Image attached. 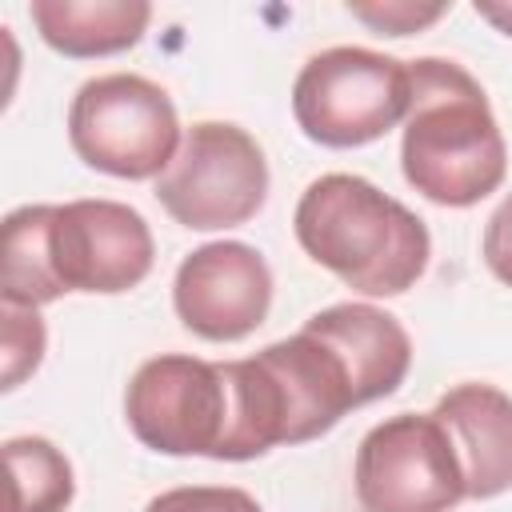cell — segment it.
I'll list each match as a JSON object with an SVG mask.
<instances>
[{"mask_svg":"<svg viewBox=\"0 0 512 512\" xmlns=\"http://www.w3.org/2000/svg\"><path fill=\"white\" fill-rule=\"evenodd\" d=\"M412 100L400 136L404 180L440 208H472L504 184L508 144L480 80L444 56L408 60Z\"/></svg>","mask_w":512,"mask_h":512,"instance_id":"obj_1","label":"cell"},{"mask_svg":"<svg viewBox=\"0 0 512 512\" xmlns=\"http://www.w3.org/2000/svg\"><path fill=\"white\" fill-rule=\"evenodd\" d=\"M292 232L312 264L360 296L408 292L432 256L424 220L352 172L316 176L296 200Z\"/></svg>","mask_w":512,"mask_h":512,"instance_id":"obj_2","label":"cell"},{"mask_svg":"<svg viewBox=\"0 0 512 512\" xmlns=\"http://www.w3.org/2000/svg\"><path fill=\"white\" fill-rule=\"evenodd\" d=\"M412 100L408 60L336 44L300 68L292 84V116L300 132L324 148H360L404 124Z\"/></svg>","mask_w":512,"mask_h":512,"instance_id":"obj_3","label":"cell"},{"mask_svg":"<svg viewBox=\"0 0 512 512\" xmlns=\"http://www.w3.org/2000/svg\"><path fill=\"white\" fill-rule=\"evenodd\" d=\"M72 152L116 180H152L180 152V120L172 96L136 72L92 76L68 104Z\"/></svg>","mask_w":512,"mask_h":512,"instance_id":"obj_4","label":"cell"},{"mask_svg":"<svg viewBox=\"0 0 512 512\" xmlns=\"http://www.w3.org/2000/svg\"><path fill=\"white\" fill-rule=\"evenodd\" d=\"M156 200L192 232L248 224L268 200L264 148L240 124L196 120L184 132L176 160L156 176Z\"/></svg>","mask_w":512,"mask_h":512,"instance_id":"obj_5","label":"cell"},{"mask_svg":"<svg viewBox=\"0 0 512 512\" xmlns=\"http://www.w3.org/2000/svg\"><path fill=\"white\" fill-rule=\"evenodd\" d=\"M124 416L152 452L220 460L232 420L224 364L180 352L144 360L128 380Z\"/></svg>","mask_w":512,"mask_h":512,"instance_id":"obj_6","label":"cell"},{"mask_svg":"<svg viewBox=\"0 0 512 512\" xmlns=\"http://www.w3.org/2000/svg\"><path fill=\"white\" fill-rule=\"evenodd\" d=\"M352 484L364 512H452L468 500L448 432L432 412H400L368 428Z\"/></svg>","mask_w":512,"mask_h":512,"instance_id":"obj_7","label":"cell"},{"mask_svg":"<svg viewBox=\"0 0 512 512\" xmlns=\"http://www.w3.org/2000/svg\"><path fill=\"white\" fill-rule=\"evenodd\" d=\"M48 252L64 292H100V296L136 288L156 260L148 220L120 200L52 204Z\"/></svg>","mask_w":512,"mask_h":512,"instance_id":"obj_8","label":"cell"},{"mask_svg":"<svg viewBox=\"0 0 512 512\" xmlns=\"http://www.w3.org/2000/svg\"><path fill=\"white\" fill-rule=\"evenodd\" d=\"M180 324L212 344L252 336L272 308V272L244 240H212L192 248L172 280Z\"/></svg>","mask_w":512,"mask_h":512,"instance_id":"obj_9","label":"cell"},{"mask_svg":"<svg viewBox=\"0 0 512 512\" xmlns=\"http://www.w3.org/2000/svg\"><path fill=\"white\" fill-rule=\"evenodd\" d=\"M304 332L328 344L356 392V408L392 396L412 368V340L404 324L376 304H332L304 320Z\"/></svg>","mask_w":512,"mask_h":512,"instance_id":"obj_10","label":"cell"},{"mask_svg":"<svg viewBox=\"0 0 512 512\" xmlns=\"http://www.w3.org/2000/svg\"><path fill=\"white\" fill-rule=\"evenodd\" d=\"M432 416L448 432L468 500H492L512 488V396L504 388L456 384L436 400Z\"/></svg>","mask_w":512,"mask_h":512,"instance_id":"obj_11","label":"cell"},{"mask_svg":"<svg viewBox=\"0 0 512 512\" xmlns=\"http://www.w3.org/2000/svg\"><path fill=\"white\" fill-rule=\"evenodd\" d=\"M268 376L280 388L284 400V424H288V444L316 440L340 424L348 408H356L352 380L340 364V356L308 336L304 328L288 340H276L256 352Z\"/></svg>","mask_w":512,"mask_h":512,"instance_id":"obj_12","label":"cell"},{"mask_svg":"<svg viewBox=\"0 0 512 512\" xmlns=\"http://www.w3.org/2000/svg\"><path fill=\"white\" fill-rule=\"evenodd\" d=\"M40 40L72 60L112 56L140 44L152 4L144 0H32L28 8Z\"/></svg>","mask_w":512,"mask_h":512,"instance_id":"obj_13","label":"cell"},{"mask_svg":"<svg viewBox=\"0 0 512 512\" xmlns=\"http://www.w3.org/2000/svg\"><path fill=\"white\" fill-rule=\"evenodd\" d=\"M52 204H24L4 216V248H0V300L16 308H44L64 296L52 252H48Z\"/></svg>","mask_w":512,"mask_h":512,"instance_id":"obj_14","label":"cell"},{"mask_svg":"<svg viewBox=\"0 0 512 512\" xmlns=\"http://www.w3.org/2000/svg\"><path fill=\"white\" fill-rule=\"evenodd\" d=\"M12 504L8 512H64L76 496V476L68 456L44 436H12L4 440Z\"/></svg>","mask_w":512,"mask_h":512,"instance_id":"obj_15","label":"cell"},{"mask_svg":"<svg viewBox=\"0 0 512 512\" xmlns=\"http://www.w3.org/2000/svg\"><path fill=\"white\" fill-rule=\"evenodd\" d=\"M4 316V388H20L24 376H32L40 368V356H44V320L36 308H16V304H4L0 308Z\"/></svg>","mask_w":512,"mask_h":512,"instance_id":"obj_16","label":"cell"},{"mask_svg":"<svg viewBox=\"0 0 512 512\" xmlns=\"http://www.w3.org/2000/svg\"><path fill=\"white\" fill-rule=\"evenodd\" d=\"M144 512H264V508L244 488L188 484V488H168V492L152 496Z\"/></svg>","mask_w":512,"mask_h":512,"instance_id":"obj_17","label":"cell"},{"mask_svg":"<svg viewBox=\"0 0 512 512\" xmlns=\"http://www.w3.org/2000/svg\"><path fill=\"white\" fill-rule=\"evenodd\" d=\"M348 12L356 20H364V24H372L380 36H408V32L440 20L444 4L420 8V4H408V0H392V4H348Z\"/></svg>","mask_w":512,"mask_h":512,"instance_id":"obj_18","label":"cell"},{"mask_svg":"<svg viewBox=\"0 0 512 512\" xmlns=\"http://www.w3.org/2000/svg\"><path fill=\"white\" fill-rule=\"evenodd\" d=\"M480 252H484L488 272H492L500 284L512 288V192H508V196L496 204V212L488 216Z\"/></svg>","mask_w":512,"mask_h":512,"instance_id":"obj_19","label":"cell"},{"mask_svg":"<svg viewBox=\"0 0 512 512\" xmlns=\"http://www.w3.org/2000/svg\"><path fill=\"white\" fill-rule=\"evenodd\" d=\"M476 16L492 20L504 36H512V4H488V0H476Z\"/></svg>","mask_w":512,"mask_h":512,"instance_id":"obj_20","label":"cell"}]
</instances>
